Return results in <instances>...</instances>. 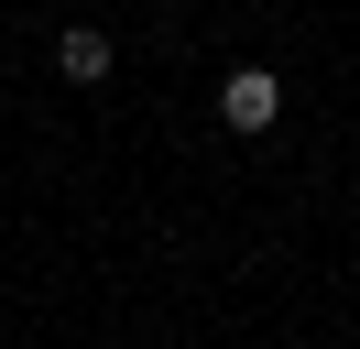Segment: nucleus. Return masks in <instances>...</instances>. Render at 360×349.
Segmentation results:
<instances>
[{
    "instance_id": "f257e3e1",
    "label": "nucleus",
    "mask_w": 360,
    "mask_h": 349,
    "mask_svg": "<svg viewBox=\"0 0 360 349\" xmlns=\"http://www.w3.org/2000/svg\"><path fill=\"white\" fill-rule=\"evenodd\" d=\"M219 120L229 131H273L284 120V77H273V65H229L219 77Z\"/></svg>"
},
{
    "instance_id": "f03ea898",
    "label": "nucleus",
    "mask_w": 360,
    "mask_h": 349,
    "mask_svg": "<svg viewBox=\"0 0 360 349\" xmlns=\"http://www.w3.org/2000/svg\"><path fill=\"white\" fill-rule=\"evenodd\" d=\"M55 77H66V87H98V77H110V33H98V22H66V44H55Z\"/></svg>"
}]
</instances>
